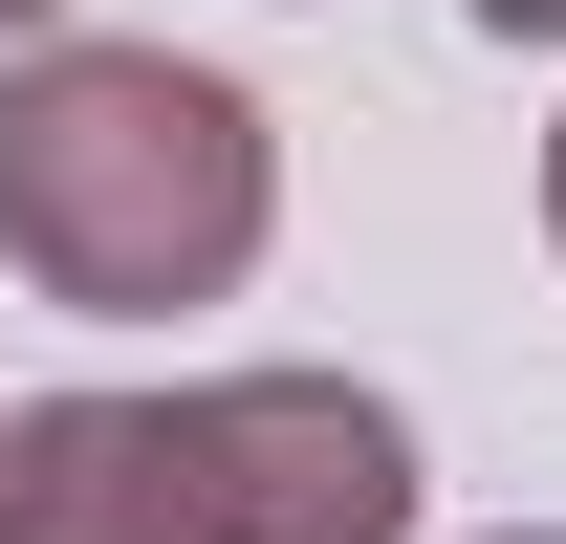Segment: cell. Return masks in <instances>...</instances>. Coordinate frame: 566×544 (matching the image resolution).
<instances>
[{
    "instance_id": "cell-3",
    "label": "cell",
    "mask_w": 566,
    "mask_h": 544,
    "mask_svg": "<svg viewBox=\"0 0 566 544\" xmlns=\"http://www.w3.org/2000/svg\"><path fill=\"white\" fill-rule=\"evenodd\" d=\"M480 22H501V44H566V0H480Z\"/></svg>"
},
{
    "instance_id": "cell-4",
    "label": "cell",
    "mask_w": 566,
    "mask_h": 544,
    "mask_svg": "<svg viewBox=\"0 0 566 544\" xmlns=\"http://www.w3.org/2000/svg\"><path fill=\"white\" fill-rule=\"evenodd\" d=\"M545 240H566V132H545Z\"/></svg>"
},
{
    "instance_id": "cell-5",
    "label": "cell",
    "mask_w": 566,
    "mask_h": 544,
    "mask_svg": "<svg viewBox=\"0 0 566 544\" xmlns=\"http://www.w3.org/2000/svg\"><path fill=\"white\" fill-rule=\"evenodd\" d=\"M0 22H44V0H0Z\"/></svg>"
},
{
    "instance_id": "cell-2",
    "label": "cell",
    "mask_w": 566,
    "mask_h": 544,
    "mask_svg": "<svg viewBox=\"0 0 566 544\" xmlns=\"http://www.w3.org/2000/svg\"><path fill=\"white\" fill-rule=\"evenodd\" d=\"M0 544H415V414L349 370L0 414Z\"/></svg>"
},
{
    "instance_id": "cell-6",
    "label": "cell",
    "mask_w": 566,
    "mask_h": 544,
    "mask_svg": "<svg viewBox=\"0 0 566 544\" xmlns=\"http://www.w3.org/2000/svg\"><path fill=\"white\" fill-rule=\"evenodd\" d=\"M523 544H545V523H523Z\"/></svg>"
},
{
    "instance_id": "cell-1",
    "label": "cell",
    "mask_w": 566,
    "mask_h": 544,
    "mask_svg": "<svg viewBox=\"0 0 566 544\" xmlns=\"http://www.w3.org/2000/svg\"><path fill=\"white\" fill-rule=\"evenodd\" d=\"M283 218L262 109L175 44H22L0 66V262L87 305V327H153V305H218Z\"/></svg>"
}]
</instances>
